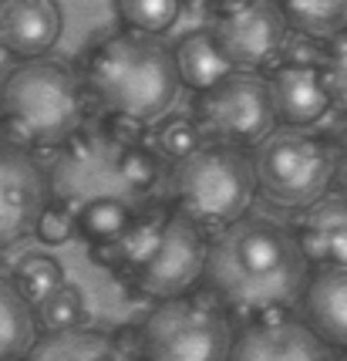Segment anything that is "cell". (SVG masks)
<instances>
[{"instance_id":"4fadbf2b","label":"cell","mask_w":347,"mask_h":361,"mask_svg":"<svg viewBox=\"0 0 347 361\" xmlns=\"http://www.w3.org/2000/svg\"><path fill=\"white\" fill-rule=\"evenodd\" d=\"M270 98L277 118L290 128H307L320 122L331 109V92L324 85V75L314 64H284L270 78Z\"/></svg>"},{"instance_id":"5b68a950","label":"cell","mask_w":347,"mask_h":361,"mask_svg":"<svg viewBox=\"0 0 347 361\" xmlns=\"http://www.w3.org/2000/svg\"><path fill=\"white\" fill-rule=\"evenodd\" d=\"M233 331L213 290L162 300L142 324L145 361H229Z\"/></svg>"},{"instance_id":"ffe728a7","label":"cell","mask_w":347,"mask_h":361,"mask_svg":"<svg viewBox=\"0 0 347 361\" xmlns=\"http://www.w3.org/2000/svg\"><path fill=\"white\" fill-rule=\"evenodd\" d=\"M34 345H37V334H34L31 300L4 274V281H0V358L24 361Z\"/></svg>"},{"instance_id":"8992f818","label":"cell","mask_w":347,"mask_h":361,"mask_svg":"<svg viewBox=\"0 0 347 361\" xmlns=\"http://www.w3.org/2000/svg\"><path fill=\"white\" fill-rule=\"evenodd\" d=\"M256 183L270 203L300 209L320 203L327 183L337 173V156L331 145L303 128H277L256 149Z\"/></svg>"},{"instance_id":"4316f807","label":"cell","mask_w":347,"mask_h":361,"mask_svg":"<svg viewBox=\"0 0 347 361\" xmlns=\"http://www.w3.org/2000/svg\"><path fill=\"white\" fill-rule=\"evenodd\" d=\"M199 142H203V132L189 118H172V122H165V126L158 128V149L169 159H175V162H182L192 152H199L203 149Z\"/></svg>"},{"instance_id":"7a4b0ae2","label":"cell","mask_w":347,"mask_h":361,"mask_svg":"<svg viewBox=\"0 0 347 361\" xmlns=\"http://www.w3.org/2000/svg\"><path fill=\"white\" fill-rule=\"evenodd\" d=\"M81 64H84L81 81L98 105L111 115L135 118L142 126L165 115L182 85L175 51L135 31L98 41L95 47H88Z\"/></svg>"},{"instance_id":"d6986e66","label":"cell","mask_w":347,"mask_h":361,"mask_svg":"<svg viewBox=\"0 0 347 361\" xmlns=\"http://www.w3.org/2000/svg\"><path fill=\"white\" fill-rule=\"evenodd\" d=\"M24 361H132V355L108 334L75 328L37 338V345Z\"/></svg>"},{"instance_id":"e0dca14e","label":"cell","mask_w":347,"mask_h":361,"mask_svg":"<svg viewBox=\"0 0 347 361\" xmlns=\"http://www.w3.org/2000/svg\"><path fill=\"white\" fill-rule=\"evenodd\" d=\"M169 220H172V213H165L162 206H152V209L135 213V220L128 223V230L118 236V240L95 243V247H92V260L108 270H125L128 277H132V274L156 253Z\"/></svg>"},{"instance_id":"30bf717a","label":"cell","mask_w":347,"mask_h":361,"mask_svg":"<svg viewBox=\"0 0 347 361\" xmlns=\"http://www.w3.org/2000/svg\"><path fill=\"white\" fill-rule=\"evenodd\" d=\"M206 260H209V243L203 236V226L182 213H172L156 253L132 274V283L156 300L182 298L199 277H206Z\"/></svg>"},{"instance_id":"7402d4cb","label":"cell","mask_w":347,"mask_h":361,"mask_svg":"<svg viewBox=\"0 0 347 361\" xmlns=\"http://www.w3.org/2000/svg\"><path fill=\"white\" fill-rule=\"evenodd\" d=\"M135 220V206L122 203V200H98V203L84 206L78 213V230L84 240L95 243H111L128 230V223Z\"/></svg>"},{"instance_id":"2e32d148","label":"cell","mask_w":347,"mask_h":361,"mask_svg":"<svg viewBox=\"0 0 347 361\" xmlns=\"http://www.w3.org/2000/svg\"><path fill=\"white\" fill-rule=\"evenodd\" d=\"M303 317L327 348H347V267H324L310 277Z\"/></svg>"},{"instance_id":"484cf974","label":"cell","mask_w":347,"mask_h":361,"mask_svg":"<svg viewBox=\"0 0 347 361\" xmlns=\"http://www.w3.org/2000/svg\"><path fill=\"white\" fill-rule=\"evenodd\" d=\"M320 75H324V85H327V92H331V102L337 109L347 111V31L337 34L331 44H327Z\"/></svg>"},{"instance_id":"4dcf8cb0","label":"cell","mask_w":347,"mask_h":361,"mask_svg":"<svg viewBox=\"0 0 347 361\" xmlns=\"http://www.w3.org/2000/svg\"><path fill=\"white\" fill-rule=\"evenodd\" d=\"M341 361H347V355H344V358H341Z\"/></svg>"},{"instance_id":"f546056e","label":"cell","mask_w":347,"mask_h":361,"mask_svg":"<svg viewBox=\"0 0 347 361\" xmlns=\"http://www.w3.org/2000/svg\"><path fill=\"white\" fill-rule=\"evenodd\" d=\"M337 173H334V179L341 183V189H344V196H347V128H344V135H341V142H337Z\"/></svg>"},{"instance_id":"6da1fadb","label":"cell","mask_w":347,"mask_h":361,"mask_svg":"<svg viewBox=\"0 0 347 361\" xmlns=\"http://www.w3.org/2000/svg\"><path fill=\"white\" fill-rule=\"evenodd\" d=\"M307 257L297 236L260 216H246L209 240L206 290L233 314L267 317L290 307L303 290Z\"/></svg>"},{"instance_id":"277c9868","label":"cell","mask_w":347,"mask_h":361,"mask_svg":"<svg viewBox=\"0 0 347 361\" xmlns=\"http://www.w3.org/2000/svg\"><path fill=\"white\" fill-rule=\"evenodd\" d=\"M256 183V166L233 145H203L199 152L182 159L172 173L175 206L182 216L199 226L226 230L243 220Z\"/></svg>"},{"instance_id":"44dd1931","label":"cell","mask_w":347,"mask_h":361,"mask_svg":"<svg viewBox=\"0 0 347 361\" xmlns=\"http://www.w3.org/2000/svg\"><path fill=\"white\" fill-rule=\"evenodd\" d=\"M277 4L294 31L317 41H334L347 27V0H277Z\"/></svg>"},{"instance_id":"8fae6325","label":"cell","mask_w":347,"mask_h":361,"mask_svg":"<svg viewBox=\"0 0 347 361\" xmlns=\"http://www.w3.org/2000/svg\"><path fill=\"white\" fill-rule=\"evenodd\" d=\"M51 183L27 156V149H0V243L11 247L37 223L48 209Z\"/></svg>"},{"instance_id":"5bb4252c","label":"cell","mask_w":347,"mask_h":361,"mask_svg":"<svg viewBox=\"0 0 347 361\" xmlns=\"http://www.w3.org/2000/svg\"><path fill=\"white\" fill-rule=\"evenodd\" d=\"M61 34V11L54 0H4L0 41L14 58H37L54 47Z\"/></svg>"},{"instance_id":"9c48e42d","label":"cell","mask_w":347,"mask_h":361,"mask_svg":"<svg viewBox=\"0 0 347 361\" xmlns=\"http://www.w3.org/2000/svg\"><path fill=\"white\" fill-rule=\"evenodd\" d=\"M286 27L277 0H213V37L233 68L256 71L270 64L284 47Z\"/></svg>"},{"instance_id":"9a60e30c","label":"cell","mask_w":347,"mask_h":361,"mask_svg":"<svg viewBox=\"0 0 347 361\" xmlns=\"http://www.w3.org/2000/svg\"><path fill=\"white\" fill-rule=\"evenodd\" d=\"M297 243L307 264L347 267V196H327L297 220Z\"/></svg>"},{"instance_id":"f1b7e54d","label":"cell","mask_w":347,"mask_h":361,"mask_svg":"<svg viewBox=\"0 0 347 361\" xmlns=\"http://www.w3.org/2000/svg\"><path fill=\"white\" fill-rule=\"evenodd\" d=\"M78 230V220H75V213L71 209H64V206L51 203L44 209V216L37 223V236H41V243H51V247H58V243H68L71 236Z\"/></svg>"},{"instance_id":"83f0119b","label":"cell","mask_w":347,"mask_h":361,"mask_svg":"<svg viewBox=\"0 0 347 361\" xmlns=\"http://www.w3.org/2000/svg\"><path fill=\"white\" fill-rule=\"evenodd\" d=\"M118 169H122V179L128 183L132 192H145L158 179V159L145 145H128L125 152H122Z\"/></svg>"},{"instance_id":"ba28073f","label":"cell","mask_w":347,"mask_h":361,"mask_svg":"<svg viewBox=\"0 0 347 361\" xmlns=\"http://www.w3.org/2000/svg\"><path fill=\"white\" fill-rule=\"evenodd\" d=\"M273 118L270 81L253 75H233L196 98V126L216 145H256L273 132Z\"/></svg>"},{"instance_id":"52a82bcc","label":"cell","mask_w":347,"mask_h":361,"mask_svg":"<svg viewBox=\"0 0 347 361\" xmlns=\"http://www.w3.org/2000/svg\"><path fill=\"white\" fill-rule=\"evenodd\" d=\"M128 145H122L118 139H111V132H88L81 128L71 142H64L61 159L54 162L51 173V192L54 203L78 213L84 206L98 203V200H122L132 203V189L122 179V152Z\"/></svg>"},{"instance_id":"ac0fdd59","label":"cell","mask_w":347,"mask_h":361,"mask_svg":"<svg viewBox=\"0 0 347 361\" xmlns=\"http://www.w3.org/2000/svg\"><path fill=\"white\" fill-rule=\"evenodd\" d=\"M175 51V64H179V78L192 92H209L222 85L226 78H233V61L222 54L220 41L213 37V31H196L186 34Z\"/></svg>"},{"instance_id":"603a6c76","label":"cell","mask_w":347,"mask_h":361,"mask_svg":"<svg viewBox=\"0 0 347 361\" xmlns=\"http://www.w3.org/2000/svg\"><path fill=\"white\" fill-rule=\"evenodd\" d=\"M11 281H14V287L31 300V304H41V300L51 298L58 287H64V270L48 253H31V257H24V260L17 264Z\"/></svg>"},{"instance_id":"7c38bea8","label":"cell","mask_w":347,"mask_h":361,"mask_svg":"<svg viewBox=\"0 0 347 361\" xmlns=\"http://www.w3.org/2000/svg\"><path fill=\"white\" fill-rule=\"evenodd\" d=\"M229 361H331V351L307 321H294L280 311L256 317L239 331Z\"/></svg>"},{"instance_id":"3957f363","label":"cell","mask_w":347,"mask_h":361,"mask_svg":"<svg viewBox=\"0 0 347 361\" xmlns=\"http://www.w3.org/2000/svg\"><path fill=\"white\" fill-rule=\"evenodd\" d=\"M84 81L58 61H27L4 78V145L44 149L64 145L84 122Z\"/></svg>"},{"instance_id":"d4e9b609","label":"cell","mask_w":347,"mask_h":361,"mask_svg":"<svg viewBox=\"0 0 347 361\" xmlns=\"http://www.w3.org/2000/svg\"><path fill=\"white\" fill-rule=\"evenodd\" d=\"M37 321L44 324L48 334H61V331H75L81 328L84 321V300H81V290L64 283L58 287L51 298H44L37 304Z\"/></svg>"},{"instance_id":"cb8c5ba5","label":"cell","mask_w":347,"mask_h":361,"mask_svg":"<svg viewBox=\"0 0 347 361\" xmlns=\"http://www.w3.org/2000/svg\"><path fill=\"white\" fill-rule=\"evenodd\" d=\"M115 4L128 31L149 34V37L169 31L182 11V0H115Z\"/></svg>"}]
</instances>
